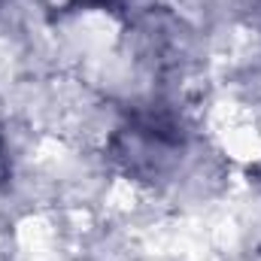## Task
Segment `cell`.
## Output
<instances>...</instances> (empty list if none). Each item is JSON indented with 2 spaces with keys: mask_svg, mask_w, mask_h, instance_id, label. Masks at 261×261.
<instances>
[{
  "mask_svg": "<svg viewBox=\"0 0 261 261\" xmlns=\"http://www.w3.org/2000/svg\"><path fill=\"white\" fill-rule=\"evenodd\" d=\"M176 149H179V128L158 116L140 119L119 137V158L134 173H158Z\"/></svg>",
  "mask_w": 261,
  "mask_h": 261,
  "instance_id": "obj_1",
  "label": "cell"
},
{
  "mask_svg": "<svg viewBox=\"0 0 261 261\" xmlns=\"http://www.w3.org/2000/svg\"><path fill=\"white\" fill-rule=\"evenodd\" d=\"M125 0H52L58 9H116Z\"/></svg>",
  "mask_w": 261,
  "mask_h": 261,
  "instance_id": "obj_2",
  "label": "cell"
}]
</instances>
